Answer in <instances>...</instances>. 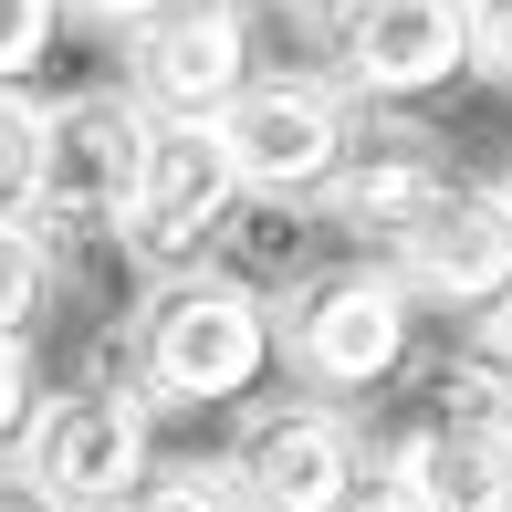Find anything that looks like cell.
I'll list each match as a JSON object with an SVG mask.
<instances>
[{
	"instance_id": "obj_1",
	"label": "cell",
	"mask_w": 512,
	"mask_h": 512,
	"mask_svg": "<svg viewBox=\"0 0 512 512\" xmlns=\"http://www.w3.org/2000/svg\"><path fill=\"white\" fill-rule=\"evenodd\" d=\"M126 366L157 408H241L283 366V314L251 272H220V262L157 272V293L126 324Z\"/></svg>"
},
{
	"instance_id": "obj_2",
	"label": "cell",
	"mask_w": 512,
	"mask_h": 512,
	"mask_svg": "<svg viewBox=\"0 0 512 512\" xmlns=\"http://www.w3.org/2000/svg\"><path fill=\"white\" fill-rule=\"evenodd\" d=\"M408 335H418V293L398 262H324L293 283V314H283L293 377L324 398H377L408 366Z\"/></svg>"
},
{
	"instance_id": "obj_3",
	"label": "cell",
	"mask_w": 512,
	"mask_h": 512,
	"mask_svg": "<svg viewBox=\"0 0 512 512\" xmlns=\"http://www.w3.org/2000/svg\"><path fill=\"white\" fill-rule=\"evenodd\" d=\"M147 147H157V105L136 95V84L63 95L53 136H42V230H53V241H115L126 251Z\"/></svg>"
},
{
	"instance_id": "obj_4",
	"label": "cell",
	"mask_w": 512,
	"mask_h": 512,
	"mask_svg": "<svg viewBox=\"0 0 512 512\" xmlns=\"http://www.w3.org/2000/svg\"><path fill=\"white\" fill-rule=\"evenodd\" d=\"M241 209H251V189H241V157H230L220 115H157L147 178H136V220H126V262L189 272L209 251H230Z\"/></svg>"
},
{
	"instance_id": "obj_5",
	"label": "cell",
	"mask_w": 512,
	"mask_h": 512,
	"mask_svg": "<svg viewBox=\"0 0 512 512\" xmlns=\"http://www.w3.org/2000/svg\"><path fill=\"white\" fill-rule=\"evenodd\" d=\"M387 262L408 272L418 304H439L460 324H492L512 304V189L502 178H450V189L387 241Z\"/></svg>"
},
{
	"instance_id": "obj_6",
	"label": "cell",
	"mask_w": 512,
	"mask_h": 512,
	"mask_svg": "<svg viewBox=\"0 0 512 512\" xmlns=\"http://www.w3.org/2000/svg\"><path fill=\"white\" fill-rule=\"evenodd\" d=\"M220 136H230V157H241L251 199H314L324 209L345 147H356V115H345V95L314 84V74H251L241 105L220 115Z\"/></svg>"
},
{
	"instance_id": "obj_7",
	"label": "cell",
	"mask_w": 512,
	"mask_h": 512,
	"mask_svg": "<svg viewBox=\"0 0 512 512\" xmlns=\"http://www.w3.org/2000/svg\"><path fill=\"white\" fill-rule=\"evenodd\" d=\"M21 471H42L74 512H115L136 481L157 471L147 460V398H126V387H105V377L42 398L32 439H21Z\"/></svg>"
},
{
	"instance_id": "obj_8",
	"label": "cell",
	"mask_w": 512,
	"mask_h": 512,
	"mask_svg": "<svg viewBox=\"0 0 512 512\" xmlns=\"http://www.w3.org/2000/svg\"><path fill=\"white\" fill-rule=\"evenodd\" d=\"M335 74L366 105H418L450 74H471V0H345Z\"/></svg>"
},
{
	"instance_id": "obj_9",
	"label": "cell",
	"mask_w": 512,
	"mask_h": 512,
	"mask_svg": "<svg viewBox=\"0 0 512 512\" xmlns=\"http://www.w3.org/2000/svg\"><path fill=\"white\" fill-rule=\"evenodd\" d=\"M366 471V439L345 429L335 398H283L251 408V429L230 439V481L251 512H335Z\"/></svg>"
},
{
	"instance_id": "obj_10",
	"label": "cell",
	"mask_w": 512,
	"mask_h": 512,
	"mask_svg": "<svg viewBox=\"0 0 512 512\" xmlns=\"http://www.w3.org/2000/svg\"><path fill=\"white\" fill-rule=\"evenodd\" d=\"M251 74L262 63H251V11L241 0H168L126 53V84L157 115H230Z\"/></svg>"
},
{
	"instance_id": "obj_11",
	"label": "cell",
	"mask_w": 512,
	"mask_h": 512,
	"mask_svg": "<svg viewBox=\"0 0 512 512\" xmlns=\"http://www.w3.org/2000/svg\"><path fill=\"white\" fill-rule=\"evenodd\" d=\"M450 178H460V168H450V147H439L429 126H398V115H377V126H356V147H345L335 189H324V220L387 251V241L418 220V209L450 189Z\"/></svg>"
},
{
	"instance_id": "obj_12",
	"label": "cell",
	"mask_w": 512,
	"mask_h": 512,
	"mask_svg": "<svg viewBox=\"0 0 512 512\" xmlns=\"http://www.w3.org/2000/svg\"><path fill=\"white\" fill-rule=\"evenodd\" d=\"M398 471L418 481L429 512H512V429L439 408L398 439Z\"/></svg>"
},
{
	"instance_id": "obj_13",
	"label": "cell",
	"mask_w": 512,
	"mask_h": 512,
	"mask_svg": "<svg viewBox=\"0 0 512 512\" xmlns=\"http://www.w3.org/2000/svg\"><path fill=\"white\" fill-rule=\"evenodd\" d=\"M42 136H53V105L0 84V220H42Z\"/></svg>"
},
{
	"instance_id": "obj_14",
	"label": "cell",
	"mask_w": 512,
	"mask_h": 512,
	"mask_svg": "<svg viewBox=\"0 0 512 512\" xmlns=\"http://www.w3.org/2000/svg\"><path fill=\"white\" fill-rule=\"evenodd\" d=\"M53 304V241L32 220H0V335H32Z\"/></svg>"
},
{
	"instance_id": "obj_15",
	"label": "cell",
	"mask_w": 512,
	"mask_h": 512,
	"mask_svg": "<svg viewBox=\"0 0 512 512\" xmlns=\"http://www.w3.org/2000/svg\"><path fill=\"white\" fill-rule=\"evenodd\" d=\"M115 512H251L241 481H230V460H168V471H147Z\"/></svg>"
},
{
	"instance_id": "obj_16",
	"label": "cell",
	"mask_w": 512,
	"mask_h": 512,
	"mask_svg": "<svg viewBox=\"0 0 512 512\" xmlns=\"http://www.w3.org/2000/svg\"><path fill=\"white\" fill-rule=\"evenodd\" d=\"M63 11H74V0H0V84L42 74V53H53Z\"/></svg>"
},
{
	"instance_id": "obj_17",
	"label": "cell",
	"mask_w": 512,
	"mask_h": 512,
	"mask_svg": "<svg viewBox=\"0 0 512 512\" xmlns=\"http://www.w3.org/2000/svg\"><path fill=\"white\" fill-rule=\"evenodd\" d=\"M42 418V366H32V335H0V450H21Z\"/></svg>"
},
{
	"instance_id": "obj_18",
	"label": "cell",
	"mask_w": 512,
	"mask_h": 512,
	"mask_svg": "<svg viewBox=\"0 0 512 512\" xmlns=\"http://www.w3.org/2000/svg\"><path fill=\"white\" fill-rule=\"evenodd\" d=\"M335 512H429V502H418V481L398 471V450H387V460H366V471H356V492H345Z\"/></svg>"
},
{
	"instance_id": "obj_19",
	"label": "cell",
	"mask_w": 512,
	"mask_h": 512,
	"mask_svg": "<svg viewBox=\"0 0 512 512\" xmlns=\"http://www.w3.org/2000/svg\"><path fill=\"white\" fill-rule=\"evenodd\" d=\"M471 63L492 84H512V0H471Z\"/></svg>"
},
{
	"instance_id": "obj_20",
	"label": "cell",
	"mask_w": 512,
	"mask_h": 512,
	"mask_svg": "<svg viewBox=\"0 0 512 512\" xmlns=\"http://www.w3.org/2000/svg\"><path fill=\"white\" fill-rule=\"evenodd\" d=\"M157 11H168V0H74V21H95V32H126V42L147 32Z\"/></svg>"
},
{
	"instance_id": "obj_21",
	"label": "cell",
	"mask_w": 512,
	"mask_h": 512,
	"mask_svg": "<svg viewBox=\"0 0 512 512\" xmlns=\"http://www.w3.org/2000/svg\"><path fill=\"white\" fill-rule=\"evenodd\" d=\"M0 512H74L42 471H0Z\"/></svg>"
},
{
	"instance_id": "obj_22",
	"label": "cell",
	"mask_w": 512,
	"mask_h": 512,
	"mask_svg": "<svg viewBox=\"0 0 512 512\" xmlns=\"http://www.w3.org/2000/svg\"><path fill=\"white\" fill-rule=\"evenodd\" d=\"M492 345H502V366H512V304H502V314H492Z\"/></svg>"
},
{
	"instance_id": "obj_23",
	"label": "cell",
	"mask_w": 512,
	"mask_h": 512,
	"mask_svg": "<svg viewBox=\"0 0 512 512\" xmlns=\"http://www.w3.org/2000/svg\"><path fill=\"white\" fill-rule=\"evenodd\" d=\"M293 11H345V0H293Z\"/></svg>"
}]
</instances>
